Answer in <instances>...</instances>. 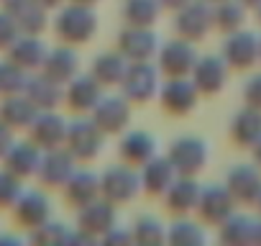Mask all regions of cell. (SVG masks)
<instances>
[{
  "label": "cell",
  "mask_w": 261,
  "mask_h": 246,
  "mask_svg": "<svg viewBox=\"0 0 261 246\" xmlns=\"http://www.w3.org/2000/svg\"><path fill=\"white\" fill-rule=\"evenodd\" d=\"M57 36L69 44V46H77V44H87L95 31H97V16L90 6H77V3H69L67 8L59 11L57 16Z\"/></svg>",
  "instance_id": "6da1fadb"
},
{
  "label": "cell",
  "mask_w": 261,
  "mask_h": 246,
  "mask_svg": "<svg viewBox=\"0 0 261 246\" xmlns=\"http://www.w3.org/2000/svg\"><path fill=\"white\" fill-rule=\"evenodd\" d=\"M110 228H115V205L108 203L105 198H97V200H92L90 205L80 208V215H77V233H72L69 241L92 243V241L102 238Z\"/></svg>",
  "instance_id": "7a4b0ae2"
},
{
  "label": "cell",
  "mask_w": 261,
  "mask_h": 246,
  "mask_svg": "<svg viewBox=\"0 0 261 246\" xmlns=\"http://www.w3.org/2000/svg\"><path fill=\"white\" fill-rule=\"evenodd\" d=\"M139 190H141V175L136 172V167L125 162L105 169V175L100 177V195L113 205L130 203L139 195Z\"/></svg>",
  "instance_id": "3957f363"
},
{
  "label": "cell",
  "mask_w": 261,
  "mask_h": 246,
  "mask_svg": "<svg viewBox=\"0 0 261 246\" xmlns=\"http://www.w3.org/2000/svg\"><path fill=\"white\" fill-rule=\"evenodd\" d=\"M120 87L130 103H149L154 95H159V69L151 62H128Z\"/></svg>",
  "instance_id": "277c9868"
},
{
  "label": "cell",
  "mask_w": 261,
  "mask_h": 246,
  "mask_svg": "<svg viewBox=\"0 0 261 246\" xmlns=\"http://www.w3.org/2000/svg\"><path fill=\"white\" fill-rule=\"evenodd\" d=\"M167 159L172 162V167L177 169L179 177H195L207 164V144L197 136L174 139L167 152Z\"/></svg>",
  "instance_id": "5b68a950"
},
{
  "label": "cell",
  "mask_w": 261,
  "mask_h": 246,
  "mask_svg": "<svg viewBox=\"0 0 261 246\" xmlns=\"http://www.w3.org/2000/svg\"><path fill=\"white\" fill-rule=\"evenodd\" d=\"M102 139H105V134L92 123V118H80V120L69 123L64 146L69 149V154L74 159L90 162L102 152Z\"/></svg>",
  "instance_id": "8992f818"
},
{
  "label": "cell",
  "mask_w": 261,
  "mask_h": 246,
  "mask_svg": "<svg viewBox=\"0 0 261 246\" xmlns=\"http://www.w3.org/2000/svg\"><path fill=\"white\" fill-rule=\"evenodd\" d=\"M92 123L105 134V136H113V134H120L128 129L130 123V100L123 95H102L97 100V105L92 108L90 113Z\"/></svg>",
  "instance_id": "52a82bcc"
},
{
  "label": "cell",
  "mask_w": 261,
  "mask_h": 246,
  "mask_svg": "<svg viewBox=\"0 0 261 246\" xmlns=\"http://www.w3.org/2000/svg\"><path fill=\"white\" fill-rule=\"evenodd\" d=\"M210 29H213V6L207 0H192L174 16V31L179 39L200 41L210 34Z\"/></svg>",
  "instance_id": "ba28073f"
},
{
  "label": "cell",
  "mask_w": 261,
  "mask_h": 246,
  "mask_svg": "<svg viewBox=\"0 0 261 246\" xmlns=\"http://www.w3.org/2000/svg\"><path fill=\"white\" fill-rule=\"evenodd\" d=\"M118 52L128 62H151L159 54V39L146 26H125L118 36Z\"/></svg>",
  "instance_id": "9c48e42d"
},
{
  "label": "cell",
  "mask_w": 261,
  "mask_h": 246,
  "mask_svg": "<svg viewBox=\"0 0 261 246\" xmlns=\"http://www.w3.org/2000/svg\"><path fill=\"white\" fill-rule=\"evenodd\" d=\"M197 64V52L192 41L174 39L159 49V72L167 77H190Z\"/></svg>",
  "instance_id": "30bf717a"
},
{
  "label": "cell",
  "mask_w": 261,
  "mask_h": 246,
  "mask_svg": "<svg viewBox=\"0 0 261 246\" xmlns=\"http://www.w3.org/2000/svg\"><path fill=\"white\" fill-rule=\"evenodd\" d=\"M159 97L167 113L172 115H187L197 105V87L190 77H167V82L159 87Z\"/></svg>",
  "instance_id": "8fae6325"
},
{
  "label": "cell",
  "mask_w": 261,
  "mask_h": 246,
  "mask_svg": "<svg viewBox=\"0 0 261 246\" xmlns=\"http://www.w3.org/2000/svg\"><path fill=\"white\" fill-rule=\"evenodd\" d=\"M223 59L228 64V69L236 72H246L258 62V36L251 31H233L228 34V41L223 46Z\"/></svg>",
  "instance_id": "7c38bea8"
},
{
  "label": "cell",
  "mask_w": 261,
  "mask_h": 246,
  "mask_svg": "<svg viewBox=\"0 0 261 246\" xmlns=\"http://www.w3.org/2000/svg\"><path fill=\"white\" fill-rule=\"evenodd\" d=\"M233 195L228 192L225 185H210L205 190H200V200H197V213L200 220L207 226H220L233 215Z\"/></svg>",
  "instance_id": "4fadbf2b"
},
{
  "label": "cell",
  "mask_w": 261,
  "mask_h": 246,
  "mask_svg": "<svg viewBox=\"0 0 261 246\" xmlns=\"http://www.w3.org/2000/svg\"><path fill=\"white\" fill-rule=\"evenodd\" d=\"M190 80L195 82L200 95H215L225 87L228 80V64L223 57L207 54V57H197V64L190 75Z\"/></svg>",
  "instance_id": "5bb4252c"
},
{
  "label": "cell",
  "mask_w": 261,
  "mask_h": 246,
  "mask_svg": "<svg viewBox=\"0 0 261 246\" xmlns=\"http://www.w3.org/2000/svg\"><path fill=\"white\" fill-rule=\"evenodd\" d=\"M225 187L236 203L256 205V200L261 195V169L251 167V164H236L225 177Z\"/></svg>",
  "instance_id": "9a60e30c"
},
{
  "label": "cell",
  "mask_w": 261,
  "mask_h": 246,
  "mask_svg": "<svg viewBox=\"0 0 261 246\" xmlns=\"http://www.w3.org/2000/svg\"><path fill=\"white\" fill-rule=\"evenodd\" d=\"M67 129H69V123L62 115H57L51 110H41L31 123V144H36L44 152L57 149V146L64 144Z\"/></svg>",
  "instance_id": "2e32d148"
},
{
  "label": "cell",
  "mask_w": 261,
  "mask_h": 246,
  "mask_svg": "<svg viewBox=\"0 0 261 246\" xmlns=\"http://www.w3.org/2000/svg\"><path fill=\"white\" fill-rule=\"evenodd\" d=\"M74 175V157L69 154V149L64 146H57V149H49L44 157H41V164H39V177L46 187H64L69 182V177Z\"/></svg>",
  "instance_id": "e0dca14e"
},
{
  "label": "cell",
  "mask_w": 261,
  "mask_h": 246,
  "mask_svg": "<svg viewBox=\"0 0 261 246\" xmlns=\"http://www.w3.org/2000/svg\"><path fill=\"white\" fill-rule=\"evenodd\" d=\"M6 13L16 21L23 34H41L46 29V8L36 0H6Z\"/></svg>",
  "instance_id": "ac0fdd59"
},
{
  "label": "cell",
  "mask_w": 261,
  "mask_h": 246,
  "mask_svg": "<svg viewBox=\"0 0 261 246\" xmlns=\"http://www.w3.org/2000/svg\"><path fill=\"white\" fill-rule=\"evenodd\" d=\"M102 97V87L87 75V77H74L67 82L64 90V103L69 105L72 113H92V108L97 105V100Z\"/></svg>",
  "instance_id": "d6986e66"
},
{
  "label": "cell",
  "mask_w": 261,
  "mask_h": 246,
  "mask_svg": "<svg viewBox=\"0 0 261 246\" xmlns=\"http://www.w3.org/2000/svg\"><path fill=\"white\" fill-rule=\"evenodd\" d=\"M177 177L179 175L167 157H154L141 167V190L149 195H164Z\"/></svg>",
  "instance_id": "ffe728a7"
},
{
  "label": "cell",
  "mask_w": 261,
  "mask_h": 246,
  "mask_svg": "<svg viewBox=\"0 0 261 246\" xmlns=\"http://www.w3.org/2000/svg\"><path fill=\"white\" fill-rule=\"evenodd\" d=\"M164 198H167L169 213H174L177 218L190 215L192 210H197L200 185L195 182V177H177V180L172 182V187L164 192Z\"/></svg>",
  "instance_id": "44dd1931"
},
{
  "label": "cell",
  "mask_w": 261,
  "mask_h": 246,
  "mask_svg": "<svg viewBox=\"0 0 261 246\" xmlns=\"http://www.w3.org/2000/svg\"><path fill=\"white\" fill-rule=\"evenodd\" d=\"M156 157V141L149 131H130L120 139V159L130 167H144Z\"/></svg>",
  "instance_id": "7402d4cb"
},
{
  "label": "cell",
  "mask_w": 261,
  "mask_h": 246,
  "mask_svg": "<svg viewBox=\"0 0 261 246\" xmlns=\"http://www.w3.org/2000/svg\"><path fill=\"white\" fill-rule=\"evenodd\" d=\"M230 139L236 146L251 149L261 139V110H256L251 105L238 110L230 120Z\"/></svg>",
  "instance_id": "603a6c76"
},
{
  "label": "cell",
  "mask_w": 261,
  "mask_h": 246,
  "mask_svg": "<svg viewBox=\"0 0 261 246\" xmlns=\"http://www.w3.org/2000/svg\"><path fill=\"white\" fill-rule=\"evenodd\" d=\"M77 67H80V59L67 44V46H59V49L46 54V59L41 64V72L49 80H54L57 85H67L69 80L77 77Z\"/></svg>",
  "instance_id": "cb8c5ba5"
},
{
  "label": "cell",
  "mask_w": 261,
  "mask_h": 246,
  "mask_svg": "<svg viewBox=\"0 0 261 246\" xmlns=\"http://www.w3.org/2000/svg\"><path fill=\"white\" fill-rule=\"evenodd\" d=\"M128 69V59L120 52H105L100 57L92 59L90 67V77L100 85V87H113L123 82V75Z\"/></svg>",
  "instance_id": "d4e9b609"
},
{
  "label": "cell",
  "mask_w": 261,
  "mask_h": 246,
  "mask_svg": "<svg viewBox=\"0 0 261 246\" xmlns=\"http://www.w3.org/2000/svg\"><path fill=\"white\" fill-rule=\"evenodd\" d=\"M49 213H51V208H49V200H46V195H41V192H23L18 200H16V218H18V223L21 226H26V228H39V226H44L46 220H49Z\"/></svg>",
  "instance_id": "484cf974"
},
{
  "label": "cell",
  "mask_w": 261,
  "mask_h": 246,
  "mask_svg": "<svg viewBox=\"0 0 261 246\" xmlns=\"http://www.w3.org/2000/svg\"><path fill=\"white\" fill-rule=\"evenodd\" d=\"M64 195L69 200V205H74L77 210L90 205L92 200L102 198L100 195V177H95L92 172H74L69 177V182L64 185Z\"/></svg>",
  "instance_id": "4316f807"
},
{
  "label": "cell",
  "mask_w": 261,
  "mask_h": 246,
  "mask_svg": "<svg viewBox=\"0 0 261 246\" xmlns=\"http://www.w3.org/2000/svg\"><path fill=\"white\" fill-rule=\"evenodd\" d=\"M23 95L36 105V110H54V108L59 105V100L64 97L62 85H57L54 80H49L44 72H41L39 77H34V80L26 82Z\"/></svg>",
  "instance_id": "83f0119b"
},
{
  "label": "cell",
  "mask_w": 261,
  "mask_h": 246,
  "mask_svg": "<svg viewBox=\"0 0 261 246\" xmlns=\"http://www.w3.org/2000/svg\"><path fill=\"white\" fill-rule=\"evenodd\" d=\"M39 115L36 105L21 92V95H8V100L0 108V120L8 129H26L34 123V118Z\"/></svg>",
  "instance_id": "f1b7e54d"
},
{
  "label": "cell",
  "mask_w": 261,
  "mask_h": 246,
  "mask_svg": "<svg viewBox=\"0 0 261 246\" xmlns=\"http://www.w3.org/2000/svg\"><path fill=\"white\" fill-rule=\"evenodd\" d=\"M46 46L36 39V36H31V34H26L23 39H16L13 44H11V62L16 64V67H21V69H36V67H41L44 64V59H46Z\"/></svg>",
  "instance_id": "f546056e"
},
{
  "label": "cell",
  "mask_w": 261,
  "mask_h": 246,
  "mask_svg": "<svg viewBox=\"0 0 261 246\" xmlns=\"http://www.w3.org/2000/svg\"><path fill=\"white\" fill-rule=\"evenodd\" d=\"M6 164H8V172L16 175L18 180L39 172V164H41L39 146L36 144H13L11 152L6 154Z\"/></svg>",
  "instance_id": "4dcf8cb0"
},
{
  "label": "cell",
  "mask_w": 261,
  "mask_h": 246,
  "mask_svg": "<svg viewBox=\"0 0 261 246\" xmlns=\"http://www.w3.org/2000/svg\"><path fill=\"white\" fill-rule=\"evenodd\" d=\"M246 21V8L238 3V0H223V3H215L213 8V29L223 31V34H233L243 26Z\"/></svg>",
  "instance_id": "1f68e13d"
},
{
  "label": "cell",
  "mask_w": 261,
  "mask_h": 246,
  "mask_svg": "<svg viewBox=\"0 0 261 246\" xmlns=\"http://www.w3.org/2000/svg\"><path fill=\"white\" fill-rule=\"evenodd\" d=\"M159 0H125L123 6V18L128 26H146L151 29L159 18Z\"/></svg>",
  "instance_id": "d6a6232c"
},
{
  "label": "cell",
  "mask_w": 261,
  "mask_h": 246,
  "mask_svg": "<svg viewBox=\"0 0 261 246\" xmlns=\"http://www.w3.org/2000/svg\"><path fill=\"white\" fill-rule=\"evenodd\" d=\"M253 228H256V220L251 215H236L233 213L225 223H220V241L236 243V246L253 243Z\"/></svg>",
  "instance_id": "836d02e7"
},
{
  "label": "cell",
  "mask_w": 261,
  "mask_h": 246,
  "mask_svg": "<svg viewBox=\"0 0 261 246\" xmlns=\"http://www.w3.org/2000/svg\"><path fill=\"white\" fill-rule=\"evenodd\" d=\"M167 241L174 246H200V243H205V231L200 228V223H192L182 215L169 226Z\"/></svg>",
  "instance_id": "e575fe53"
},
{
  "label": "cell",
  "mask_w": 261,
  "mask_h": 246,
  "mask_svg": "<svg viewBox=\"0 0 261 246\" xmlns=\"http://www.w3.org/2000/svg\"><path fill=\"white\" fill-rule=\"evenodd\" d=\"M130 236L139 243H159V241H167V231H164V223L154 215H141L136 218L134 228H130Z\"/></svg>",
  "instance_id": "d590c367"
},
{
  "label": "cell",
  "mask_w": 261,
  "mask_h": 246,
  "mask_svg": "<svg viewBox=\"0 0 261 246\" xmlns=\"http://www.w3.org/2000/svg\"><path fill=\"white\" fill-rule=\"evenodd\" d=\"M26 82H29L26 69L16 67L13 62L0 64V92H3L6 97L8 95H21L26 90Z\"/></svg>",
  "instance_id": "8d00e7d4"
},
{
  "label": "cell",
  "mask_w": 261,
  "mask_h": 246,
  "mask_svg": "<svg viewBox=\"0 0 261 246\" xmlns=\"http://www.w3.org/2000/svg\"><path fill=\"white\" fill-rule=\"evenodd\" d=\"M72 238V233L62 226V223H44L39 228H34V241L39 243H67Z\"/></svg>",
  "instance_id": "74e56055"
},
{
  "label": "cell",
  "mask_w": 261,
  "mask_h": 246,
  "mask_svg": "<svg viewBox=\"0 0 261 246\" xmlns=\"http://www.w3.org/2000/svg\"><path fill=\"white\" fill-rule=\"evenodd\" d=\"M21 185H18V177L6 172V175H0V205H16V200L21 198Z\"/></svg>",
  "instance_id": "f35d334b"
},
{
  "label": "cell",
  "mask_w": 261,
  "mask_h": 246,
  "mask_svg": "<svg viewBox=\"0 0 261 246\" xmlns=\"http://www.w3.org/2000/svg\"><path fill=\"white\" fill-rule=\"evenodd\" d=\"M243 100H246V105H251V108L261 110V72H258V75H253V77L246 82Z\"/></svg>",
  "instance_id": "ab89813d"
},
{
  "label": "cell",
  "mask_w": 261,
  "mask_h": 246,
  "mask_svg": "<svg viewBox=\"0 0 261 246\" xmlns=\"http://www.w3.org/2000/svg\"><path fill=\"white\" fill-rule=\"evenodd\" d=\"M18 39V26L8 13H0V46H11Z\"/></svg>",
  "instance_id": "60d3db41"
},
{
  "label": "cell",
  "mask_w": 261,
  "mask_h": 246,
  "mask_svg": "<svg viewBox=\"0 0 261 246\" xmlns=\"http://www.w3.org/2000/svg\"><path fill=\"white\" fill-rule=\"evenodd\" d=\"M100 241H105V243H130V241H134V236H130V231H120V228L115 226V228H110Z\"/></svg>",
  "instance_id": "b9f144b4"
},
{
  "label": "cell",
  "mask_w": 261,
  "mask_h": 246,
  "mask_svg": "<svg viewBox=\"0 0 261 246\" xmlns=\"http://www.w3.org/2000/svg\"><path fill=\"white\" fill-rule=\"evenodd\" d=\"M11 146H13V139H11V129L6 126L3 120H0V159H3L8 152H11Z\"/></svg>",
  "instance_id": "7bdbcfd3"
},
{
  "label": "cell",
  "mask_w": 261,
  "mask_h": 246,
  "mask_svg": "<svg viewBox=\"0 0 261 246\" xmlns=\"http://www.w3.org/2000/svg\"><path fill=\"white\" fill-rule=\"evenodd\" d=\"M187 3H192V0H159V6L162 8H167V11H179V8H185Z\"/></svg>",
  "instance_id": "ee69618b"
},
{
  "label": "cell",
  "mask_w": 261,
  "mask_h": 246,
  "mask_svg": "<svg viewBox=\"0 0 261 246\" xmlns=\"http://www.w3.org/2000/svg\"><path fill=\"white\" fill-rule=\"evenodd\" d=\"M251 152H253V162H256V167L261 169V139H258V141L251 146Z\"/></svg>",
  "instance_id": "f6af8a7d"
},
{
  "label": "cell",
  "mask_w": 261,
  "mask_h": 246,
  "mask_svg": "<svg viewBox=\"0 0 261 246\" xmlns=\"http://www.w3.org/2000/svg\"><path fill=\"white\" fill-rule=\"evenodd\" d=\"M253 243H261V218H256V228H253Z\"/></svg>",
  "instance_id": "bcb514c9"
},
{
  "label": "cell",
  "mask_w": 261,
  "mask_h": 246,
  "mask_svg": "<svg viewBox=\"0 0 261 246\" xmlns=\"http://www.w3.org/2000/svg\"><path fill=\"white\" fill-rule=\"evenodd\" d=\"M36 3H41V6L49 11V8H57V6L62 3V0H36Z\"/></svg>",
  "instance_id": "7dc6e473"
},
{
  "label": "cell",
  "mask_w": 261,
  "mask_h": 246,
  "mask_svg": "<svg viewBox=\"0 0 261 246\" xmlns=\"http://www.w3.org/2000/svg\"><path fill=\"white\" fill-rule=\"evenodd\" d=\"M238 3H241L243 8H258V6H261V0H238Z\"/></svg>",
  "instance_id": "c3c4849f"
},
{
  "label": "cell",
  "mask_w": 261,
  "mask_h": 246,
  "mask_svg": "<svg viewBox=\"0 0 261 246\" xmlns=\"http://www.w3.org/2000/svg\"><path fill=\"white\" fill-rule=\"evenodd\" d=\"M69 3H77V6H95V3H100V0H69Z\"/></svg>",
  "instance_id": "681fc988"
},
{
  "label": "cell",
  "mask_w": 261,
  "mask_h": 246,
  "mask_svg": "<svg viewBox=\"0 0 261 246\" xmlns=\"http://www.w3.org/2000/svg\"><path fill=\"white\" fill-rule=\"evenodd\" d=\"M256 208H258V213H261V195H258V200H256Z\"/></svg>",
  "instance_id": "f907efd6"
},
{
  "label": "cell",
  "mask_w": 261,
  "mask_h": 246,
  "mask_svg": "<svg viewBox=\"0 0 261 246\" xmlns=\"http://www.w3.org/2000/svg\"><path fill=\"white\" fill-rule=\"evenodd\" d=\"M256 16H258V23H261V6L256 8Z\"/></svg>",
  "instance_id": "816d5d0a"
},
{
  "label": "cell",
  "mask_w": 261,
  "mask_h": 246,
  "mask_svg": "<svg viewBox=\"0 0 261 246\" xmlns=\"http://www.w3.org/2000/svg\"><path fill=\"white\" fill-rule=\"evenodd\" d=\"M207 3H210V6H215V3H223V0H207Z\"/></svg>",
  "instance_id": "f5cc1de1"
},
{
  "label": "cell",
  "mask_w": 261,
  "mask_h": 246,
  "mask_svg": "<svg viewBox=\"0 0 261 246\" xmlns=\"http://www.w3.org/2000/svg\"><path fill=\"white\" fill-rule=\"evenodd\" d=\"M258 62H261V39H258Z\"/></svg>",
  "instance_id": "db71d44e"
}]
</instances>
